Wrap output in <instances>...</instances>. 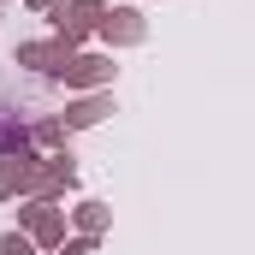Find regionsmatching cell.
<instances>
[{
  "label": "cell",
  "instance_id": "cell-2",
  "mask_svg": "<svg viewBox=\"0 0 255 255\" xmlns=\"http://www.w3.org/2000/svg\"><path fill=\"white\" fill-rule=\"evenodd\" d=\"M18 60L36 65V71H65V65H71V42H36V48H18Z\"/></svg>",
  "mask_w": 255,
  "mask_h": 255
},
{
  "label": "cell",
  "instance_id": "cell-9",
  "mask_svg": "<svg viewBox=\"0 0 255 255\" xmlns=\"http://www.w3.org/2000/svg\"><path fill=\"white\" fill-rule=\"evenodd\" d=\"M0 255H36V250H30V238H18V232H6V238H0Z\"/></svg>",
  "mask_w": 255,
  "mask_h": 255
},
{
  "label": "cell",
  "instance_id": "cell-1",
  "mask_svg": "<svg viewBox=\"0 0 255 255\" xmlns=\"http://www.w3.org/2000/svg\"><path fill=\"white\" fill-rule=\"evenodd\" d=\"M101 18H107L101 0H71V6L60 12V36H65V42H77V36H83L89 24H101Z\"/></svg>",
  "mask_w": 255,
  "mask_h": 255
},
{
  "label": "cell",
  "instance_id": "cell-7",
  "mask_svg": "<svg viewBox=\"0 0 255 255\" xmlns=\"http://www.w3.org/2000/svg\"><path fill=\"white\" fill-rule=\"evenodd\" d=\"M24 172H30V160H6V166H0V196L18 190V184H24Z\"/></svg>",
  "mask_w": 255,
  "mask_h": 255
},
{
  "label": "cell",
  "instance_id": "cell-5",
  "mask_svg": "<svg viewBox=\"0 0 255 255\" xmlns=\"http://www.w3.org/2000/svg\"><path fill=\"white\" fill-rule=\"evenodd\" d=\"M24 220H30V232H36L42 244H60V220H54V208H24Z\"/></svg>",
  "mask_w": 255,
  "mask_h": 255
},
{
  "label": "cell",
  "instance_id": "cell-8",
  "mask_svg": "<svg viewBox=\"0 0 255 255\" xmlns=\"http://www.w3.org/2000/svg\"><path fill=\"white\" fill-rule=\"evenodd\" d=\"M77 220H83V232H101V226H107V214H101V202H83V214H77Z\"/></svg>",
  "mask_w": 255,
  "mask_h": 255
},
{
  "label": "cell",
  "instance_id": "cell-3",
  "mask_svg": "<svg viewBox=\"0 0 255 255\" xmlns=\"http://www.w3.org/2000/svg\"><path fill=\"white\" fill-rule=\"evenodd\" d=\"M101 36H107V42H136V36H142V18H136L130 6H119V12L101 18Z\"/></svg>",
  "mask_w": 255,
  "mask_h": 255
},
{
  "label": "cell",
  "instance_id": "cell-6",
  "mask_svg": "<svg viewBox=\"0 0 255 255\" xmlns=\"http://www.w3.org/2000/svg\"><path fill=\"white\" fill-rule=\"evenodd\" d=\"M101 113H107V101H101V95H89V101H77V107L65 113V125H95Z\"/></svg>",
  "mask_w": 255,
  "mask_h": 255
},
{
  "label": "cell",
  "instance_id": "cell-10",
  "mask_svg": "<svg viewBox=\"0 0 255 255\" xmlns=\"http://www.w3.org/2000/svg\"><path fill=\"white\" fill-rule=\"evenodd\" d=\"M60 255H89V238H77V244H65Z\"/></svg>",
  "mask_w": 255,
  "mask_h": 255
},
{
  "label": "cell",
  "instance_id": "cell-4",
  "mask_svg": "<svg viewBox=\"0 0 255 255\" xmlns=\"http://www.w3.org/2000/svg\"><path fill=\"white\" fill-rule=\"evenodd\" d=\"M65 77L71 83H101V77H113V60H101V54H83V60L65 65Z\"/></svg>",
  "mask_w": 255,
  "mask_h": 255
}]
</instances>
